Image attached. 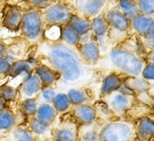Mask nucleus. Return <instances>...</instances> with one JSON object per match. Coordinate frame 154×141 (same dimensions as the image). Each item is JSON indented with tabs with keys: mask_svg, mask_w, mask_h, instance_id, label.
I'll return each mask as SVG.
<instances>
[{
	"mask_svg": "<svg viewBox=\"0 0 154 141\" xmlns=\"http://www.w3.org/2000/svg\"><path fill=\"white\" fill-rule=\"evenodd\" d=\"M40 52L47 59L48 65L60 74V81L64 83H75L84 75V63L81 61L76 48L62 42H46L42 45Z\"/></svg>",
	"mask_w": 154,
	"mask_h": 141,
	"instance_id": "f257e3e1",
	"label": "nucleus"
},
{
	"mask_svg": "<svg viewBox=\"0 0 154 141\" xmlns=\"http://www.w3.org/2000/svg\"><path fill=\"white\" fill-rule=\"evenodd\" d=\"M108 58L114 67L125 76H141L145 61L133 50L116 46L108 53Z\"/></svg>",
	"mask_w": 154,
	"mask_h": 141,
	"instance_id": "f03ea898",
	"label": "nucleus"
},
{
	"mask_svg": "<svg viewBox=\"0 0 154 141\" xmlns=\"http://www.w3.org/2000/svg\"><path fill=\"white\" fill-rule=\"evenodd\" d=\"M135 137L134 123L126 120H111L100 129V141H133Z\"/></svg>",
	"mask_w": 154,
	"mask_h": 141,
	"instance_id": "7ed1b4c3",
	"label": "nucleus"
},
{
	"mask_svg": "<svg viewBox=\"0 0 154 141\" xmlns=\"http://www.w3.org/2000/svg\"><path fill=\"white\" fill-rule=\"evenodd\" d=\"M44 19L42 11L30 8L25 10L20 25V31L23 37L29 43H36L42 37L44 33Z\"/></svg>",
	"mask_w": 154,
	"mask_h": 141,
	"instance_id": "20e7f679",
	"label": "nucleus"
},
{
	"mask_svg": "<svg viewBox=\"0 0 154 141\" xmlns=\"http://www.w3.org/2000/svg\"><path fill=\"white\" fill-rule=\"evenodd\" d=\"M74 14V8L66 1H54L42 12L44 23L55 26H64L68 24Z\"/></svg>",
	"mask_w": 154,
	"mask_h": 141,
	"instance_id": "39448f33",
	"label": "nucleus"
},
{
	"mask_svg": "<svg viewBox=\"0 0 154 141\" xmlns=\"http://www.w3.org/2000/svg\"><path fill=\"white\" fill-rule=\"evenodd\" d=\"M104 16L109 26V31L127 35L131 30V20L124 15L117 7L107 9Z\"/></svg>",
	"mask_w": 154,
	"mask_h": 141,
	"instance_id": "423d86ee",
	"label": "nucleus"
},
{
	"mask_svg": "<svg viewBox=\"0 0 154 141\" xmlns=\"http://www.w3.org/2000/svg\"><path fill=\"white\" fill-rule=\"evenodd\" d=\"M104 100L106 101L115 117L125 115L126 113H128V111L131 110L132 107L135 104V98L124 95L119 92H114L104 98Z\"/></svg>",
	"mask_w": 154,
	"mask_h": 141,
	"instance_id": "0eeeda50",
	"label": "nucleus"
},
{
	"mask_svg": "<svg viewBox=\"0 0 154 141\" xmlns=\"http://www.w3.org/2000/svg\"><path fill=\"white\" fill-rule=\"evenodd\" d=\"M106 6V0H74L73 8L77 14L88 19L100 15Z\"/></svg>",
	"mask_w": 154,
	"mask_h": 141,
	"instance_id": "6e6552de",
	"label": "nucleus"
},
{
	"mask_svg": "<svg viewBox=\"0 0 154 141\" xmlns=\"http://www.w3.org/2000/svg\"><path fill=\"white\" fill-rule=\"evenodd\" d=\"M78 128L74 120H66L58 124L51 131L53 141H77L78 138Z\"/></svg>",
	"mask_w": 154,
	"mask_h": 141,
	"instance_id": "1a4fd4ad",
	"label": "nucleus"
},
{
	"mask_svg": "<svg viewBox=\"0 0 154 141\" xmlns=\"http://www.w3.org/2000/svg\"><path fill=\"white\" fill-rule=\"evenodd\" d=\"M72 114H73V120L78 126L93 124V123H96L98 120L96 109L94 107V104H88V103L73 107Z\"/></svg>",
	"mask_w": 154,
	"mask_h": 141,
	"instance_id": "9d476101",
	"label": "nucleus"
},
{
	"mask_svg": "<svg viewBox=\"0 0 154 141\" xmlns=\"http://www.w3.org/2000/svg\"><path fill=\"white\" fill-rule=\"evenodd\" d=\"M81 61L86 65H95L100 59V46L95 40L79 44L76 48Z\"/></svg>",
	"mask_w": 154,
	"mask_h": 141,
	"instance_id": "9b49d317",
	"label": "nucleus"
},
{
	"mask_svg": "<svg viewBox=\"0 0 154 141\" xmlns=\"http://www.w3.org/2000/svg\"><path fill=\"white\" fill-rule=\"evenodd\" d=\"M42 88V84L39 80V77L35 74V72L31 73L29 76L23 79V82L20 83L19 93L21 100L28 99V98H37Z\"/></svg>",
	"mask_w": 154,
	"mask_h": 141,
	"instance_id": "f8f14e48",
	"label": "nucleus"
},
{
	"mask_svg": "<svg viewBox=\"0 0 154 141\" xmlns=\"http://www.w3.org/2000/svg\"><path fill=\"white\" fill-rule=\"evenodd\" d=\"M125 75L122 73L119 74L116 72L108 73L107 75H105L104 79L102 80L100 88V96L102 99L106 98L107 95L112 94L114 92H117L121 85L125 82Z\"/></svg>",
	"mask_w": 154,
	"mask_h": 141,
	"instance_id": "ddd939ff",
	"label": "nucleus"
},
{
	"mask_svg": "<svg viewBox=\"0 0 154 141\" xmlns=\"http://www.w3.org/2000/svg\"><path fill=\"white\" fill-rule=\"evenodd\" d=\"M91 31L93 34V40H95L100 46L103 45L109 34V26L104 14L91 19Z\"/></svg>",
	"mask_w": 154,
	"mask_h": 141,
	"instance_id": "4468645a",
	"label": "nucleus"
},
{
	"mask_svg": "<svg viewBox=\"0 0 154 141\" xmlns=\"http://www.w3.org/2000/svg\"><path fill=\"white\" fill-rule=\"evenodd\" d=\"M23 11L16 6H8L2 14V26L10 31H19Z\"/></svg>",
	"mask_w": 154,
	"mask_h": 141,
	"instance_id": "2eb2a0df",
	"label": "nucleus"
},
{
	"mask_svg": "<svg viewBox=\"0 0 154 141\" xmlns=\"http://www.w3.org/2000/svg\"><path fill=\"white\" fill-rule=\"evenodd\" d=\"M34 72L39 77V80L42 84V88L53 86L58 81H60V74L48 64L39 63L35 67Z\"/></svg>",
	"mask_w": 154,
	"mask_h": 141,
	"instance_id": "dca6fc26",
	"label": "nucleus"
},
{
	"mask_svg": "<svg viewBox=\"0 0 154 141\" xmlns=\"http://www.w3.org/2000/svg\"><path fill=\"white\" fill-rule=\"evenodd\" d=\"M135 136L140 139L151 141L154 139V119L149 115L141 117L134 123Z\"/></svg>",
	"mask_w": 154,
	"mask_h": 141,
	"instance_id": "f3484780",
	"label": "nucleus"
},
{
	"mask_svg": "<svg viewBox=\"0 0 154 141\" xmlns=\"http://www.w3.org/2000/svg\"><path fill=\"white\" fill-rule=\"evenodd\" d=\"M154 25V17L140 14L131 20V30L136 36L144 38Z\"/></svg>",
	"mask_w": 154,
	"mask_h": 141,
	"instance_id": "a211bd4d",
	"label": "nucleus"
},
{
	"mask_svg": "<svg viewBox=\"0 0 154 141\" xmlns=\"http://www.w3.org/2000/svg\"><path fill=\"white\" fill-rule=\"evenodd\" d=\"M58 112L54 107V105L51 103H45L40 102L36 112L35 118H37L39 121L46 123L48 126H53L55 121L57 120Z\"/></svg>",
	"mask_w": 154,
	"mask_h": 141,
	"instance_id": "6ab92c4d",
	"label": "nucleus"
},
{
	"mask_svg": "<svg viewBox=\"0 0 154 141\" xmlns=\"http://www.w3.org/2000/svg\"><path fill=\"white\" fill-rule=\"evenodd\" d=\"M18 124L15 112L8 107L0 110V133H9Z\"/></svg>",
	"mask_w": 154,
	"mask_h": 141,
	"instance_id": "aec40b11",
	"label": "nucleus"
},
{
	"mask_svg": "<svg viewBox=\"0 0 154 141\" xmlns=\"http://www.w3.org/2000/svg\"><path fill=\"white\" fill-rule=\"evenodd\" d=\"M35 67H32L26 59H17L14 63H11V67H10V72L8 74V76L10 79H17V77H21L26 79L29 76L31 73H34Z\"/></svg>",
	"mask_w": 154,
	"mask_h": 141,
	"instance_id": "412c9836",
	"label": "nucleus"
},
{
	"mask_svg": "<svg viewBox=\"0 0 154 141\" xmlns=\"http://www.w3.org/2000/svg\"><path fill=\"white\" fill-rule=\"evenodd\" d=\"M100 124L97 122L87 126H79L77 141H100Z\"/></svg>",
	"mask_w": 154,
	"mask_h": 141,
	"instance_id": "4be33fe9",
	"label": "nucleus"
},
{
	"mask_svg": "<svg viewBox=\"0 0 154 141\" xmlns=\"http://www.w3.org/2000/svg\"><path fill=\"white\" fill-rule=\"evenodd\" d=\"M60 42L66 44L67 46H70L73 48H77L81 44V35L78 34L69 24H66L62 26V37Z\"/></svg>",
	"mask_w": 154,
	"mask_h": 141,
	"instance_id": "5701e85b",
	"label": "nucleus"
},
{
	"mask_svg": "<svg viewBox=\"0 0 154 141\" xmlns=\"http://www.w3.org/2000/svg\"><path fill=\"white\" fill-rule=\"evenodd\" d=\"M28 129L35 137H47L48 134L51 136L53 128L44 122L39 121L37 118H29L28 121Z\"/></svg>",
	"mask_w": 154,
	"mask_h": 141,
	"instance_id": "b1692460",
	"label": "nucleus"
},
{
	"mask_svg": "<svg viewBox=\"0 0 154 141\" xmlns=\"http://www.w3.org/2000/svg\"><path fill=\"white\" fill-rule=\"evenodd\" d=\"M125 83L135 92L136 95L140 93L150 92L151 90V83L149 81L144 80L142 76H126Z\"/></svg>",
	"mask_w": 154,
	"mask_h": 141,
	"instance_id": "393cba45",
	"label": "nucleus"
},
{
	"mask_svg": "<svg viewBox=\"0 0 154 141\" xmlns=\"http://www.w3.org/2000/svg\"><path fill=\"white\" fill-rule=\"evenodd\" d=\"M68 24L79 35H84L91 31V19L79 15V14H76V12L70 17Z\"/></svg>",
	"mask_w": 154,
	"mask_h": 141,
	"instance_id": "a878e982",
	"label": "nucleus"
},
{
	"mask_svg": "<svg viewBox=\"0 0 154 141\" xmlns=\"http://www.w3.org/2000/svg\"><path fill=\"white\" fill-rule=\"evenodd\" d=\"M51 104L54 105V107L58 112V114L59 113H67L68 111L73 109V105L70 104V101L66 92H57Z\"/></svg>",
	"mask_w": 154,
	"mask_h": 141,
	"instance_id": "bb28decb",
	"label": "nucleus"
},
{
	"mask_svg": "<svg viewBox=\"0 0 154 141\" xmlns=\"http://www.w3.org/2000/svg\"><path fill=\"white\" fill-rule=\"evenodd\" d=\"M66 93H67V96H68L70 104L73 107H77V105H81L84 103H88L89 96L87 94V92L83 88H70Z\"/></svg>",
	"mask_w": 154,
	"mask_h": 141,
	"instance_id": "cd10ccee",
	"label": "nucleus"
},
{
	"mask_svg": "<svg viewBox=\"0 0 154 141\" xmlns=\"http://www.w3.org/2000/svg\"><path fill=\"white\" fill-rule=\"evenodd\" d=\"M39 102L37 98H28V99H23L19 104L20 112L23 113L26 118H34L36 115L37 109H38Z\"/></svg>",
	"mask_w": 154,
	"mask_h": 141,
	"instance_id": "c85d7f7f",
	"label": "nucleus"
},
{
	"mask_svg": "<svg viewBox=\"0 0 154 141\" xmlns=\"http://www.w3.org/2000/svg\"><path fill=\"white\" fill-rule=\"evenodd\" d=\"M8 138L9 141H36V137L29 131V129L18 126L9 132Z\"/></svg>",
	"mask_w": 154,
	"mask_h": 141,
	"instance_id": "c756f323",
	"label": "nucleus"
},
{
	"mask_svg": "<svg viewBox=\"0 0 154 141\" xmlns=\"http://www.w3.org/2000/svg\"><path fill=\"white\" fill-rule=\"evenodd\" d=\"M116 7L119 8L130 20H132L134 17L141 14L139 8H137V5L130 1V0H117V6Z\"/></svg>",
	"mask_w": 154,
	"mask_h": 141,
	"instance_id": "7c9ffc66",
	"label": "nucleus"
},
{
	"mask_svg": "<svg viewBox=\"0 0 154 141\" xmlns=\"http://www.w3.org/2000/svg\"><path fill=\"white\" fill-rule=\"evenodd\" d=\"M44 28L42 37L47 43H58L60 42L62 37V26H55V25H46Z\"/></svg>",
	"mask_w": 154,
	"mask_h": 141,
	"instance_id": "2f4dec72",
	"label": "nucleus"
},
{
	"mask_svg": "<svg viewBox=\"0 0 154 141\" xmlns=\"http://www.w3.org/2000/svg\"><path fill=\"white\" fill-rule=\"evenodd\" d=\"M94 107L96 109L97 117H98V118L104 119V120H106V122L111 121V118H112L114 114H113L112 110L109 109L108 104L106 103V101H105L104 99H100V100H98V101H96L95 104H94Z\"/></svg>",
	"mask_w": 154,
	"mask_h": 141,
	"instance_id": "473e14b6",
	"label": "nucleus"
},
{
	"mask_svg": "<svg viewBox=\"0 0 154 141\" xmlns=\"http://www.w3.org/2000/svg\"><path fill=\"white\" fill-rule=\"evenodd\" d=\"M19 95L18 90L15 86H11L9 84H5L0 86V98L6 103H10L16 101L17 96Z\"/></svg>",
	"mask_w": 154,
	"mask_h": 141,
	"instance_id": "72a5a7b5",
	"label": "nucleus"
},
{
	"mask_svg": "<svg viewBox=\"0 0 154 141\" xmlns=\"http://www.w3.org/2000/svg\"><path fill=\"white\" fill-rule=\"evenodd\" d=\"M136 5L142 15L154 17V0H139Z\"/></svg>",
	"mask_w": 154,
	"mask_h": 141,
	"instance_id": "f704fd0d",
	"label": "nucleus"
},
{
	"mask_svg": "<svg viewBox=\"0 0 154 141\" xmlns=\"http://www.w3.org/2000/svg\"><path fill=\"white\" fill-rule=\"evenodd\" d=\"M56 93H57V91L53 86H46V88H42V91L39 93V96L42 99V102L51 103L53 100H54L55 95H56Z\"/></svg>",
	"mask_w": 154,
	"mask_h": 141,
	"instance_id": "c9c22d12",
	"label": "nucleus"
},
{
	"mask_svg": "<svg viewBox=\"0 0 154 141\" xmlns=\"http://www.w3.org/2000/svg\"><path fill=\"white\" fill-rule=\"evenodd\" d=\"M141 76L144 80L149 81L150 83L154 82V62H145L142 73H141Z\"/></svg>",
	"mask_w": 154,
	"mask_h": 141,
	"instance_id": "e433bc0d",
	"label": "nucleus"
},
{
	"mask_svg": "<svg viewBox=\"0 0 154 141\" xmlns=\"http://www.w3.org/2000/svg\"><path fill=\"white\" fill-rule=\"evenodd\" d=\"M54 2V0H30V4L34 9H37L39 11H44L46 8Z\"/></svg>",
	"mask_w": 154,
	"mask_h": 141,
	"instance_id": "4c0bfd02",
	"label": "nucleus"
},
{
	"mask_svg": "<svg viewBox=\"0 0 154 141\" xmlns=\"http://www.w3.org/2000/svg\"><path fill=\"white\" fill-rule=\"evenodd\" d=\"M10 67H11V63L5 56H1L0 57V75L8 76V74L10 72Z\"/></svg>",
	"mask_w": 154,
	"mask_h": 141,
	"instance_id": "58836bf2",
	"label": "nucleus"
},
{
	"mask_svg": "<svg viewBox=\"0 0 154 141\" xmlns=\"http://www.w3.org/2000/svg\"><path fill=\"white\" fill-rule=\"evenodd\" d=\"M119 93H122V94H124V95H127V96H133V98H135L136 96V94H135V92L132 90L128 85H127L125 82H124L122 85H121V88H119Z\"/></svg>",
	"mask_w": 154,
	"mask_h": 141,
	"instance_id": "ea45409f",
	"label": "nucleus"
},
{
	"mask_svg": "<svg viewBox=\"0 0 154 141\" xmlns=\"http://www.w3.org/2000/svg\"><path fill=\"white\" fill-rule=\"evenodd\" d=\"M91 40H93L92 31H89V33H86V34H84V35H81V44H83V43L91 42Z\"/></svg>",
	"mask_w": 154,
	"mask_h": 141,
	"instance_id": "a19ab883",
	"label": "nucleus"
},
{
	"mask_svg": "<svg viewBox=\"0 0 154 141\" xmlns=\"http://www.w3.org/2000/svg\"><path fill=\"white\" fill-rule=\"evenodd\" d=\"M145 61L146 62H154V50L153 48H149L145 55Z\"/></svg>",
	"mask_w": 154,
	"mask_h": 141,
	"instance_id": "79ce46f5",
	"label": "nucleus"
},
{
	"mask_svg": "<svg viewBox=\"0 0 154 141\" xmlns=\"http://www.w3.org/2000/svg\"><path fill=\"white\" fill-rule=\"evenodd\" d=\"M143 40H146V42H150V40H154V25L152 26L151 30L149 31V34L143 38Z\"/></svg>",
	"mask_w": 154,
	"mask_h": 141,
	"instance_id": "37998d69",
	"label": "nucleus"
},
{
	"mask_svg": "<svg viewBox=\"0 0 154 141\" xmlns=\"http://www.w3.org/2000/svg\"><path fill=\"white\" fill-rule=\"evenodd\" d=\"M7 50H8L7 45H6L4 42H0V57L6 55V53H7Z\"/></svg>",
	"mask_w": 154,
	"mask_h": 141,
	"instance_id": "c03bdc74",
	"label": "nucleus"
},
{
	"mask_svg": "<svg viewBox=\"0 0 154 141\" xmlns=\"http://www.w3.org/2000/svg\"><path fill=\"white\" fill-rule=\"evenodd\" d=\"M143 39V38H142ZM144 42V44H145V46L147 47V50L149 48H153L154 50V40H150V42H146V40H143Z\"/></svg>",
	"mask_w": 154,
	"mask_h": 141,
	"instance_id": "a18cd8bd",
	"label": "nucleus"
},
{
	"mask_svg": "<svg viewBox=\"0 0 154 141\" xmlns=\"http://www.w3.org/2000/svg\"><path fill=\"white\" fill-rule=\"evenodd\" d=\"M5 107H7V103L0 98V110H2V109H5Z\"/></svg>",
	"mask_w": 154,
	"mask_h": 141,
	"instance_id": "49530a36",
	"label": "nucleus"
},
{
	"mask_svg": "<svg viewBox=\"0 0 154 141\" xmlns=\"http://www.w3.org/2000/svg\"><path fill=\"white\" fill-rule=\"evenodd\" d=\"M150 107L154 110V94H151V100H150Z\"/></svg>",
	"mask_w": 154,
	"mask_h": 141,
	"instance_id": "de8ad7c7",
	"label": "nucleus"
},
{
	"mask_svg": "<svg viewBox=\"0 0 154 141\" xmlns=\"http://www.w3.org/2000/svg\"><path fill=\"white\" fill-rule=\"evenodd\" d=\"M133 141H147V140H144V139H140V138L135 137V139Z\"/></svg>",
	"mask_w": 154,
	"mask_h": 141,
	"instance_id": "09e8293b",
	"label": "nucleus"
},
{
	"mask_svg": "<svg viewBox=\"0 0 154 141\" xmlns=\"http://www.w3.org/2000/svg\"><path fill=\"white\" fill-rule=\"evenodd\" d=\"M130 1H132V2H134V4H137V1H139V0H130Z\"/></svg>",
	"mask_w": 154,
	"mask_h": 141,
	"instance_id": "8fccbe9b",
	"label": "nucleus"
},
{
	"mask_svg": "<svg viewBox=\"0 0 154 141\" xmlns=\"http://www.w3.org/2000/svg\"><path fill=\"white\" fill-rule=\"evenodd\" d=\"M54 1H66V0H54Z\"/></svg>",
	"mask_w": 154,
	"mask_h": 141,
	"instance_id": "3c124183",
	"label": "nucleus"
},
{
	"mask_svg": "<svg viewBox=\"0 0 154 141\" xmlns=\"http://www.w3.org/2000/svg\"><path fill=\"white\" fill-rule=\"evenodd\" d=\"M0 141H2V140H1V138H0Z\"/></svg>",
	"mask_w": 154,
	"mask_h": 141,
	"instance_id": "603ef678",
	"label": "nucleus"
}]
</instances>
